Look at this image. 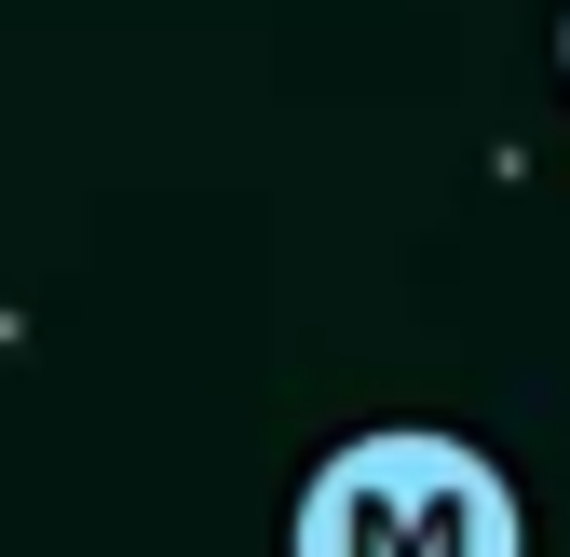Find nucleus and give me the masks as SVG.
Instances as JSON below:
<instances>
[{"instance_id": "f257e3e1", "label": "nucleus", "mask_w": 570, "mask_h": 557, "mask_svg": "<svg viewBox=\"0 0 570 557\" xmlns=\"http://www.w3.org/2000/svg\"><path fill=\"white\" fill-rule=\"evenodd\" d=\"M285 557H517V490L462 436H353L299 490Z\"/></svg>"}]
</instances>
